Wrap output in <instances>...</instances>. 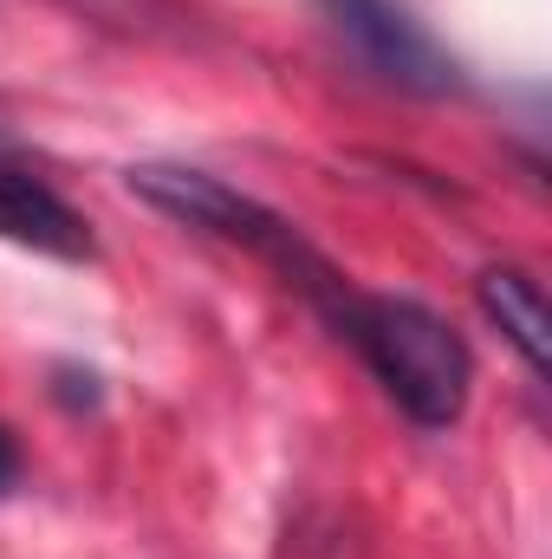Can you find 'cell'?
Returning <instances> with one entry per match:
<instances>
[{
    "label": "cell",
    "mask_w": 552,
    "mask_h": 559,
    "mask_svg": "<svg viewBox=\"0 0 552 559\" xmlns=\"http://www.w3.org/2000/svg\"><path fill=\"white\" fill-rule=\"evenodd\" d=\"M0 241L52 254V261H92V228L85 215L33 169L0 163Z\"/></svg>",
    "instance_id": "277c9868"
},
{
    "label": "cell",
    "mask_w": 552,
    "mask_h": 559,
    "mask_svg": "<svg viewBox=\"0 0 552 559\" xmlns=\"http://www.w3.org/2000/svg\"><path fill=\"white\" fill-rule=\"evenodd\" d=\"M325 325L364 358V371L384 384V397L416 429H455L461 423L468 397H475V352L442 312H429L422 299L345 286V299L325 312Z\"/></svg>",
    "instance_id": "6da1fadb"
},
{
    "label": "cell",
    "mask_w": 552,
    "mask_h": 559,
    "mask_svg": "<svg viewBox=\"0 0 552 559\" xmlns=\"http://www.w3.org/2000/svg\"><path fill=\"white\" fill-rule=\"evenodd\" d=\"M475 299L501 325V338L520 352V365L533 378H547V299H540V280L527 267H488L475 280Z\"/></svg>",
    "instance_id": "5b68a950"
},
{
    "label": "cell",
    "mask_w": 552,
    "mask_h": 559,
    "mask_svg": "<svg viewBox=\"0 0 552 559\" xmlns=\"http://www.w3.org/2000/svg\"><path fill=\"white\" fill-rule=\"evenodd\" d=\"M20 481V449H13V436H7V423H0V495Z\"/></svg>",
    "instance_id": "8992f818"
},
{
    "label": "cell",
    "mask_w": 552,
    "mask_h": 559,
    "mask_svg": "<svg viewBox=\"0 0 552 559\" xmlns=\"http://www.w3.org/2000/svg\"><path fill=\"white\" fill-rule=\"evenodd\" d=\"M319 13L332 20V33L397 92L416 98H448L461 92V66L455 52L416 20L410 0H319Z\"/></svg>",
    "instance_id": "3957f363"
},
{
    "label": "cell",
    "mask_w": 552,
    "mask_h": 559,
    "mask_svg": "<svg viewBox=\"0 0 552 559\" xmlns=\"http://www.w3.org/2000/svg\"><path fill=\"white\" fill-rule=\"evenodd\" d=\"M131 195H143L149 209H163V215L182 222V228H202V235H221V241L261 254L286 286H299V293L312 299L319 319H325V312L345 299V286H351L279 209L241 195V189H228V182L208 176V169H189V163H143V169H131Z\"/></svg>",
    "instance_id": "7a4b0ae2"
}]
</instances>
